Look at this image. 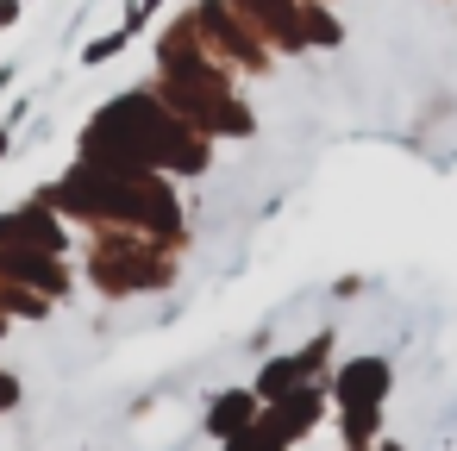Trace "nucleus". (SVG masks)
<instances>
[{
  "mask_svg": "<svg viewBox=\"0 0 457 451\" xmlns=\"http://www.w3.org/2000/svg\"><path fill=\"white\" fill-rule=\"evenodd\" d=\"M338 395H345L351 413H376V401L388 395V363H382V357H357V363H345Z\"/></svg>",
  "mask_w": 457,
  "mask_h": 451,
  "instance_id": "1",
  "label": "nucleus"
},
{
  "mask_svg": "<svg viewBox=\"0 0 457 451\" xmlns=\"http://www.w3.org/2000/svg\"><path fill=\"white\" fill-rule=\"evenodd\" d=\"M276 401H288V407L263 426V438H270V445H282V438H295L301 426H313V420H320V395H313V388H301V395H276Z\"/></svg>",
  "mask_w": 457,
  "mask_h": 451,
  "instance_id": "2",
  "label": "nucleus"
},
{
  "mask_svg": "<svg viewBox=\"0 0 457 451\" xmlns=\"http://www.w3.org/2000/svg\"><path fill=\"white\" fill-rule=\"evenodd\" d=\"M251 413H257V395H251V388H232V395H220V407L207 413V432H213V438H238Z\"/></svg>",
  "mask_w": 457,
  "mask_h": 451,
  "instance_id": "3",
  "label": "nucleus"
},
{
  "mask_svg": "<svg viewBox=\"0 0 457 451\" xmlns=\"http://www.w3.org/2000/svg\"><path fill=\"white\" fill-rule=\"evenodd\" d=\"M126 38H132V26H126V32H107V38H95V45L82 51V63H107V57H113V51L126 45Z\"/></svg>",
  "mask_w": 457,
  "mask_h": 451,
  "instance_id": "4",
  "label": "nucleus"
},
{
  "mask_svg": "<svg viewBox=\"0 0 457 451\" xmlns=\"http://www.w3.org/2000/svg\"><path fill=\"white\" fill-rule=\"evenodd\" d=\"M20 20V0H0V26H13Z\"/></svg>",
  "mask_w": 457,
  "mask_h": 451,
  "instance_id": "5",
  "label": "nucleus"
},
{
  "mask_svg": "<svg viewBox=\"0 0 457 451\" xmlns=\"http://www.w3.org/2000/svg\"><path fill=\"white\" fill-rule=\"evenodd\" d=\"M0 157H7V126H0Z\"/></svg>",
  "mask_w": 457,
  "mask_h": 451,
  "instance_id": "6",
  "label": "nucleus"
}]
</instances>
